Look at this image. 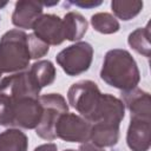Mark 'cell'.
Instances as JSON below:
<instances>
[{"label": "cell", "mask_w": 151, "mask_h": 151, "mask_svg": "<svg viewBox=\"0 0 151 151\" xmlns=\"http://www.w3.org/2000/svg\"><path fill=\"white\" fill-rule=\"evenodd\" d=\"M39 101L42 106V116L39 125L35 127L37 134L46 140H53L55 136V124L58 119L67 113L68 106L65 98L59 93H48L39 97Z\"/></svg>", "instance_id": "obj_4"}, {"label": "cell", "mask_w": 151, "mask_h": 151, "mask_svg": "<svg viewBox=\"0 0 151 151\" xmlns=\"http://www.w3.org/2000/svg\"><path fill=\"white\" fill-rule=\"evenodd\" d=\"M100 96L101 93L99 87L94 81L91 80H80L74 83L67 92V98L71 106L91 124L94 120Z\"/></svg>", "instance_id": "obj_3"}, {"label": "cell", "mask_w": 151, "mask_h": 151, "mask_svg": "<svg viewBox=\"0 0 151 151\" xmlns=\"http://www.w3.org/2000/svg\"><path fill=\"white\" fill-rule=\"evenodd\" d=\"M28 138L19 129H9L0 133V151H27Z\"/></svg>", "instance_id": "obj_16"}, {"label": "cell", "mask_w": 151, "mask_h": 151, "mask_svg": "<svg viewBox=\"0 0 151 151\" xmlns=\"http://www.w3.org/2000/svg\"><path fill=\"white\" fill-rule=\"evenodd\" d=\"M93 58V47L85 41H79L60 51L55 60L67 76H78L87 71Z\"/></svg>", "instance_id": "obj_5"}, {"label": "cell", "mask_w": 151, "mask_h": 151, "mask_svg": "<svg viewBox=\"0 0 151 151\" xmlns=\"http://www.w3.org/2000/svg\"><path fill=\"white\" fill-rule=\"evenodd\" d=\"M91 24L97 32L103 34H112L119 31L118 20L110 13H96L91 17Z\"/></svg>", "instance_id": "obj_20"}, {"label": "cell", "mask_w": 151, "mask_h": 151, "mask_svg": "<svg viewBox=\"0 0 151 151\" xmlns=\"http://www.w3.org/2000/svg\"><path fill=\"white\" fill-rule=\"evenodd\" d=\"M6 5H7V2H0V8L4 7V6H6Z\"/></svg>", "instance_id": "obj_26"}, {"label": "cell", "mask_w": 151, "mask_h": 151, "mask_svg": "<svg viewBox=\"0 0 151 151\" xmlns=\"http://www.w3.org/2000/svg\"><path fill=\"white\" fill-rule=\"evenodd\" d=\"M0 126H13V100L0 93Z\"/></svg>", "instance_id": "obj_21"}, {"label": "cell", "mask_w": 151, "mask_h": 151, "mask_svg": "<svg viewBox=\"0 0 151 151\" xmlns=\"http://www.w3.org/2000/svg\"><path fill=\"white\" fill-rule=\"evenodd\" d=\"M64 26V35L65 40L76 41L80 40L87 31V21L86 19L78 12H68L65 14L63 19Z\"/></svg>", "instance_id": "obj_15"}, {"label": "cell", "mask_w": 151, "mask_h": 151, "mask_svg": "<svg viewBox=\"0 0 151 151\" xmlns=\"http://www.w3.org/2000/svg\"><path fill=\"white\" fill-rule=\"evenodd\" d=\"M100 78L112 87L129 91L137 87L140 80V73L130 52L114 48L110 50L104 57Z\"/></svg>", "instance_id": "obj_1"}, {"label": "cell", "mask_w": 151, "mask_h": 151, "mask_svg": "<svg viewBox=\"0 0 151 151\" xmlns=\"http://www.w3.org/2000/svg\"><path fill=\"white\" fill-rule=\"evenodd\" d=\"M79 151H104V150H103V147H99V146L94 145L93 143L85 142L84 144L80 145Z\"/></svg>", "instance_id": "obj_23"}, {"label": "cell", "mask_w": 151, "mask_h": 151, "mask_svg": "<svg viewBox=\"0 0 151 151\" xmlns=\"http://www.w3.org/2000/svg\"><path fill=\"white\" fill-rule=\"evenodd\" d=\"M28 46H29V53L31 59H38L47 54L50 47L47 44L38 39L34 34H28Z\"/></svg>", "instance_id": "obj_22"}, {"label": "cell", "mask_w": 151, "mask_h": 151, "mask_svg": "<svg viewBox=\"0 0 151 151\" xmlns=\"http://www.w3.org/2000/svg\"><path fill=\"white\" fill-rule=\"evenodd\" d=\"M126 143L132 151H147L151 143V118L131 117Z\"/></svg>", "instance_id": "obj_10"}, {"label": "cell", "mask_w": 151, "mask_h": 151, "mask_svg": "<svg viewBox=\"0 0 151 151\" xmlns=\"http://www.w3.org/2000/svg\"><path fill=\"white\" fill-rule=\"evenodd\" d=\"M1 74H2V73H1V71H0V77H1Z\"/></svg>", "instance_id": "obj_28"}, {"label": "cell", "mask_w": 151, "mask_h": 151, "mask_svg": "<svg viewBox=\"0 0 151 151\" xmlns=\"http://www.w3.org/2000/svg\"><path fill=\"white\" fill-rule=\"evenodd\" d=\"M13 126L21 129H35L42 116V106L39 98H17L13 99Z\"/></svg>", "instance_id": "obj_8"}, {"label": "cell", "mask_w": 151, "mask_h": 151, "mask_svg": "<svg viewBox=\"0 0 151 151\" xmlns=\"http://www.w3.org/2000/svg\"><path fill=\"white\" fill-rule=\"evenodd\" d=\"M91 142L99 147L113 146L119 139V125L97 122L91 124Z\"/></svg>", "instance_id": "obj_14"}, {"label": "cell", "mask_w": 151, "mask_h": 151, "mask_svg": "<svg viewBox=\"0 0 151 151\" xmlns=\"http://www.w3.org/2000/svg\"><path fill=\"white\" fill-rule=\"evenodd\" d=\"M55 136L71 143H85L90 139L91 123L74 113H64L57 122Z\"/></svg>", "instance_id": "obj_6"}, {"label": "cell", "mask_w": 151, "mask_h": 151, "mask_svg": "<svg viewBox=\"0 0 151 151\" xmlns=\"http://www.w3.org/2000/svg\"><path fill=\"white\" fill-rule=\"evenodd\" d=\"M35 81L38 83L39 87L42 88L45 86L51 85L55 78V67L50 60H39L35 61L31 68L28 70Z\"/></svg>", "instance_id": "obj_17"}, {"label": "cell", "mask_w": 151, "mask_h": 151, "mask_svg": "<svg viewBox=\"0 0 151 151\" xmlns=\"http://www.w3.org/2000/svg\"><path fill=\"white\" fill-rule=\"evenodd\" d=\"M122 101L130 111V117L151 118V97L147 92L137 87L123 91Z\"/></svg>", "instance_id": "obj_13"}, {"label": "cell", "mask_w": 151, "mask_h": 151, "mask_svg": "<svg viewBox=\"0 0 151 151\" xmlns=\"http://www.w3.org/2000/svg\"><path fill=\"white\" fill-rule=\"evenodd\" d=\"M129 45L139 54H143L144 57L149 58L150 57V22L145 27H140L134 29L132 33H130L129 39H127Z\"/></svg>", "instance_id": "obj_18"}, {"label": "cell", "mask_w": 151, "mask_h": 151, "mask_svg": "<svg viewBox=\"0 0 151 151\" xmlns=\"http://www.w3.org/2000/svg\"><path fill=\"white\" fill-rule=\"evenodd\" d=\"M41 88L33 78L29 71H21L12 76L5 77L0 81V93L7 94L8 97L17 98H39Z\"/></svg>", "instance_id": "obj_7"}, {"label": "cell", "mask_w": 151, "mask_h": 151, "mask_svg": "<svg viewBox=\"0 0 151 151\" xmlns=\"http://www.w3.org/2000/svg\"><path fill=\"white\" fill-rule=\"evenodd\" d=\"M71 4H72V5H76V6L85 7V8H91V7L99 6L101 2H100V1H98V2H93V1H72Z\"/></svg>", "instance_id": "obj_24"}, {"label": "cell", "mask_w": 151, "mask_h": 151, "mask_svg": "<svg viewBox=\"0 0 151 151\" xmlns=\"http://www.w3.org/2000/svg\"><path fill=\"white\" fill-rule=\"evenodd\" d=\"M64 151H76V150H72V149H68V150H64Z\"/></svg>", "instance_id": "obj_27"}, {"label": "cell", "mask_w": 151, "mask_h": 151, "mask_svg": "<svg viewBox=\"0 0 151 151\" xmlns=\"http://www.w3.org/2000/svg\"><path fill=\"white\" fill-rule=\"evenodd\" d=\"M31 60L28 34L24 31H7L0 39L1 73L21 72L28 67Z\"/></svg>", "instance_id": "obj_2"}, {"label": "cell", "mask_w": 151, "mask_h": 151, "mask_svg": "<svg viewBox=\"0 0 151 151\" xmlns=\"http://www.w3.org/2000/svg\"><path fill=\"white\" fill-rule=\"evenodd\" d=\"M42 15V4L39 1L20 0L17 1L14 12L12 14V22L14 26L24 29L33 28L34 22Z\"/></svg>", "instance_id": "obj_12"}, {"label": "cell", "mask_w": 151, "mask_h": 151, "mask_svg": "<svg viewBox=\"0 0 151 151\" xmlns=\"http://www.w3.org/2000/svg\"><path fill=\"white\" fill-rule=\"evenodd\" d=\"M34 151H57V145L53 143L42 144V145H39L38 147H35Z\"/></svg>", "instance_id": "obj_25"}, {"label": "cell", "mask_w": 151, "mask_h": 151, "mask_svg": "<svg viewBox=\"0 0 151 151\" xmlns=\"http://www.w3.org/2000/svg\"><path fill=\"white\" fill-rule=\"evenodd\" d=\"M124 114H125V106L123 101L112 94L105 93L100 96V101L93 123L101 122V123L120 125Z\"/></svg>", "instance_id": "obj_11"}, {"label": "cell", "mask_w": 151, "mask_h": 151, "mask_svg": "<svg viewBox=\"0 0 151 151\" xmlns=\"http://www.w3.org/2000/svg\"><path fill=\"white\" fill-rule=\"evenodd\" d=\"M112 12L119 19L127 21L134 18L143 8V1H125V0H113L111 2Z\"/></svg>", "instance_id": "obj_19"}, {"label": "cell", "mask_w": 151, "mask_h": 151, "mask_svg": "<svg viewBox=\"0 0 151 151\" xmlns=\"http://www.w3.org/2000/svg\"><path fill=\"white\" fill-rule=\"evenodd\" d=\"M32 29L33 34L47 45H60L65 40L63 20L55 14H42Z\"/></svg>", "instance_id": "obj_9"}]
</instances>
